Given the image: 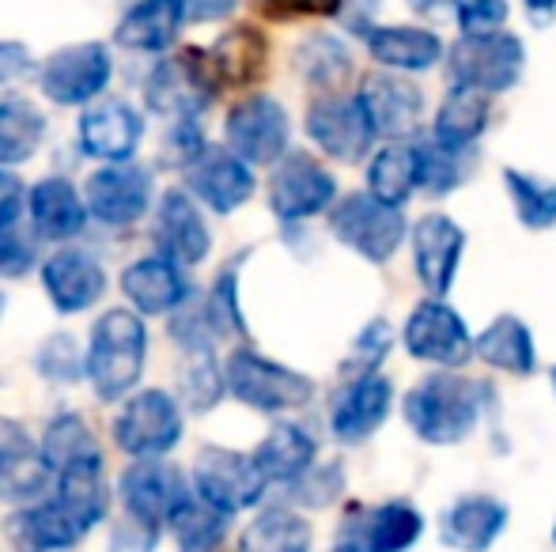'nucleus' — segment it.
Segmentation results:
<instances>
[{"instance_id": "nucleus-17", "label": "nucleus", "mask_w": 556, "mask_h": 552, "mask_svg": "<svg viewBox=\"0 0 556 552\" xmlns=\"http://www.w3.org/2000/svg\"><path fill=\"white\" fill-rule=\"evenodd\" d=\"M186 182H190L193 197L205 201L220 216L247 205L257 185L250 163H242L235 152H201L186 170Z\"/></svg>"}, {"instance_id": "nucleus-41", "label": "nucleus", "mask_w": 556, "mask_h": 552, "mask_svg": "<svg viewBox=\"0 0 556 552\" xmlns=\"http://www.w3.org/2000/svg\"><path fill=\"white\" fill-rule=\"evenodd\" d=\"M170 530L186 552H213L227 534V515L208 508L205 500H186L170 518Z\"/></svg>"}, {"instance_id": "nucleus-21", "label": "nucleus", "mask_w": 556, "mask_h": 552, "mask_svg": "<svg viewBox=\"0 0 556 552\" xmlns=\"http://www.w3.org/2000/svg\"><path fill=\"white\" fill-rule=\"evenodd\" d=\"M140 114L132 111L129 103H103L91 106L80 118V147L91 155V159H106V163H129V155L137 152L140 144Z\"/></svg>"}, {"instance_id": "nucleus-5", "label": "nucleus", "mask_w": 556, "mask_h": 552, "mask_svg": "<svg viewBox=\"0 0 556 552\" xmlns=\"http://www.w3.org/2000/svg\"><path fill=\"white\" fill-rule=\"evenodd\" d=\"M216 88H220V84H216L213 65H208V53L182 50V53H175V57H163L160 65L148 73L144 99L163 118L193 121L198 114L208 111Z\"/></svg>"}, {"instance_id": "nucleus-18", "label": "nucleus", "mask_w": 556, "mask_h": 552, "mask_svg": "<svg viewBox=\"0 0 556 552\" xmlns=\"http://www.w3.org/2000/svg\"><path fill=\"white\" fill-rule=\"evenodd\" d=\"M42 287L58 314H80V310L96 307V303L103 299L106 273L91 254L58 251L42 266Z\"/></svg>"}, {"instance_id": "nucleus-60", "label": "nucleus", "mask_w": 556, "mask_h": 552, "mask_svg": "<svg viewBox=\"0 0 556 552\" xmlns=\"http://www.w3.org/2000/svg\"><path fill=\"white\" fill-rule=\"evenodd\" d=\"M0 314H4V292H0Z\"/></svg>"}, {"instance_id": "nucleus-59", "label": "nucleus", "mask_w": 556, "mask_h": 552, "mask_svg": "<svg viewBox=\"0 0 556 552\" xmlns=\"http://www.w3.org/2000/svg\"><path fill=\"white\" fill-rule=\"evenodd\" d=\"M549 383H553V394H556V368L549 371Z\"/></svg>"}, {"instance_id": "nucleus-4", "label": "nucleus", "mask_w": 556, "mask_h": 552, "mask_svg": "<svg viewBox=\"0 0 556 552\" xmlns=\"http://www.w3.org/2000/svg\"><path fill=\"white\" fill-rule=\"evenodd\" d=\"M527 46L511 30L462 35L451 50V76L458 88H477L484 95H504L522 80Z\"/></svg>"}, {"instance_id": "nucleus-47", "label": "nucleus", "mask_w": 556, "mask_h": 552, "mask_svg": "<svg viewBox=\"0 0 556 552\" xmlns=\"http://www.w3.org/2000/svg\"><path fill=\"white\" fill-rule=\"evenodd\" d=\"M50 480V470L42 465V458H23V462L0 465V500H30L38 496Z\"/></svg>"}, {"instance_id": "nucleus-55", "label": "nucleus", "mask_w": 556, "mask_h": 552, "mask_svg": "<svg viewBox=\"0 0 556 552\" xmlns=\"http://www.w3.org/2000/svg\"><path fill=\"white\" fill-rule=\"evenodd\" d=\"M30 68V53L27 46L20 42H0V84L20 80L23 73Z\"/></svg>"}, {"instance_id": "nucleus-15", "label": "nucleus", "mask_w": 556, "mask_h": 552, "mask_svg": "<svg viewBox=\"0 0 556 552\" xmlns=\"http://www.w3.org/2000/svg\"><path fill=\"white\" fill-rule=\"evenodd\" d=\"M122 503H125V515L132 518H144V523H170L175 511L190 500L182 485V473L175 465L160 462V458H140L137 465L122 473Z\"/></svg>"}, {"instance_id": "nucleus-16", "label": "nucleus", "mask_w": 556, "mask_h": 552, "mask_svg": "<svg viewBox=\"0 0 556 552\" xmlns=\"http://www.w3.org/2000/svg\"><path fill=\"white\" fill-rule=\"evenodd\" d=\"M462 254H466V231L443 213L420 216V223L413 228V261H417V277L428 292L440 299L454 287L458 277Z\"/></svg>"}, {"instance_id": "nucleus-35", "label": "nucleus", "mask_w": 556, "mask_h": 552, "mask_svg": "<svg viewBox=\"0 0 556 552\" xmlns=\"http://www.w3.org/2000/svg\"><path fill=\"white\" fill-rule=\"evenodd\" d=\"M53 500H58L61 511L73 518L76 530L88 538V534L106 518V508H111V492H106V485H103V470H80V473L58 477V496H53Z\"/></svg>"}, {"instance_id": "nucleus-22", "label": "nucleus", "mask_w": 556, "mask_h": 552, "mask_svg": "<svg viewBox=\"0 0 556 552\" xmlns=\"http://www.w3.org/2000/svg\"><path fill=\"white\" fill-rule=\"evenodd\" d=\"M507 508L496 496H462L446 508L440 538L454 552H489L492 541L504 534Z\"/></svg>"}, {"instance_id": "nucleus-8", "label": "nucleus", "mask_w": 556, "mask_h": 552, "mask_svg": "<svg viewBox=\"0 0 556 552\" xmlns=\"http://www.w3.org/2000/svg\"><path fill=\"white\" fill-rule=\"evenodd\" d=\"M337 197L333 175L307 152H288L269 178V205L280 223H300L326 213Z\"/></svg>"}, {"instance_id": "nucleus-19", "label": "nucleus", "mask_w": 556, "mask_h": 552, "mask_svg": "<svg viewBox=\"0 0 556 552\" xmlns=\"http://www.w3.org/2000/svg\"><path fill=\"white\" fill-rule=\"evenodd\" d=\"M394 406V386L382 375H364V378H349L341 394H337L333 409H330V427L341 442H364L371 439L382 427V420L390 416Z\"/></svg>"}, {"instance_id": "nucleus-26", "label": "nucleus", "mask_w": 556, "mask_h": 552, "mask_svg": "<svg viewBox=\"0 0 556 552\" xmlns=\"http://www.w3.org/2000/svg\"><path fill=\"white\" fill-rule=\"evenodd\" d=\"M38 458L50 473L65 477V473H80V470H103V450H99V439L91 435L88 420L76 413H61L46 424L42 447H38Z\"/></svg>"}, {"instance_id": "nucleus-12", "label": "nucleus", "mask_w": 556, "mask_h": 552, "mask_svg": "<svg viewBox=\"0 0 556 552\" xmlns=\"http://www.w3.org/2000/svg\"><path fill=\"white\" fill-rule=\"evenodd\" d=\"M111 84V53L99 42H76L42 65V91L58 106H84Z\"/></svg>"}, {"instance_id": "nucleus-11", "label": "nucleus", "mask_w": 556, "mask_h": 552, "mask_svg": "<svg viewBox=\"0 0 556 552\" xmlns=\"http://www.w3.org/2000/svg\"><path fill=\"white\" fill-rule=\"evenodd\" d=\"M402 341L409 348V356L435 368H462L473 352V337H469L466 318L454 307H446L443 299H425L409 314L402 330Z\"/></svg>"}, {"instance_id": "nucleus-7", "label": "nucleus", "mask_w": 556, "mask_h": 552, "mask_svg": "<svg viewBox=\"0 0 556 552\" xmlns=\"http://www.w3.org/2000/svg\"><path fill=\"white\" fill-rule=\"evenodd\" d=\"M114 439L132 458H163L182 439L178 401L163 390H144L129 398L114 420Z\"/></svg>"}, {"instance_id": "nucleus-28", "label": "nucleus", "mask_w": 556, "mask_h": 552, "mask_svg": "<svg viewBox=\"0 0 556 552\" xmlns=\"http://www.w3.org/2000/svg\"><path fill=\"white\" fill-rule=\"evenodd\" d=\"M364 38L371 57L397 73H428L443 57L440 35L425 27H367Z\"/></svg>"}, {"instance_id": "nucleus-50", "label": "nucleus", "mask_w": 556, "mask_h": 552, "mask_svg": "<svg viewBox=\"0 0 556 552\" xmlns=\"http://www.w3.org/2000/svg\"><path fill=\"white\" fill-rule=\"evenodd\" d=\"M239 269L235 266H227L220 280H216V287H213V299H208V310H213V322H216V330H235V333H242L247 325H242V314H239Z\"/></svg>"}, {"instance_id": "nucleus-34", "label": "nucleus", "mask_w": 556, "mask_h": 552, "mask_svg": "<svg viewBox=\"0 0 556 552\" xmlns=\"http://www.w3.org/2000/svg\"><path fill=\"white\" fill-rule=\"evenodd\" d=\"M420 185V152L413 144H387L367 167V193L402 208Z\"/></svg>"}, {"instance_id": "nucleus-44", "label": "nucleus", "mask_w": 556, "mask_h": 552, "mask_svg": "<svg viewBox=\"0 0 556 552\" xmlns=\"http://www.w3.org/2000/svg\"><path fill=\"white\" fill-rule=\"evenodd\" d=\"M420 152V185L432 193H451L462 178L458 167V152L443 147L440 140H428V144H417Z\"/></svg>"}, {"instance_id": "nucleus-51", "label": "nucleus", "mask_w": 556, "mask_h": 552, "mask_svg": "<svg viewBox=\"0 0 556 552\" xmlns=\"http://www.w3.org/2000/svg\"><path fill=\"white\" fill-rule=\"evenodd\" d=\"M344 0H257V12L269 15L277 23H292V20H323V15H341Z\"/></svg>"}, {"instance_id": "nucleus-33", "label": "nucleus", "mask_w": 556, "mask_h": 552, "mask_svg": "<svg viewBox=\"0 0 556 552\" xmlns=\"http://www.w3.org/2000/svg\"><path fill=\"white\" fill-rule=\"evenodd\" d=\"M254 465L265 480H300L315 465V439L300 424H277L262 442H257Z\"/></svg>"}, {"instance_id": "nucleus-58", "label": "nucleus", "mask_w": 556, "mask_h": 552, "mask_svg": "<svg viewBox=\"0 0 556 552\" xmlns=\"http://www.w3.org/2000/svg\"><path fill=\"white\" fill-rule=\"evenodd\" d=\"M330 552H375L371 545H367V541H337V545L330 549Z\"/></svg>"}, {"instance_id": "nucleus-25", "label": "nucleus", "mask_w": 556, "mask_h": 552, "mask_svg": "<svg viewBox=\"0 0 556 552\" xmlns=\"http://www.w3.org/2000/svg\"><path fill=\"white\" fill-rule=\"evenodd\" d=\"M208 65L220 88H250L265 76L269 65V42L257 27L239 23L227 35L216 38V46L208 50Z\"/></svg>"}, {"instance_id": "nucleus-13", "label": "nucleus", "mask_w": 556, "mask_h": 552, "mask_svg": "<svg viewBox=\"0 0 556 552\" xmlns=\"http://www.w3.org/2000/svg\"><path fill=\"white\" fill-rule=\"evenodd\" d=\"M307 137L323 147L326 155L341 163H356L375 144V126L367 118L359 95H318L307 111Z\"/></svg>"}, {"instance_id": "nucleus-1", "label": "nucleus", "mask_w": 556, "mask_h": 552, "mask_svg": "<svg viewBox=\"0 0 556 552\" xmlns=\"http://www.w3.org/2000/svg\"><path fill=\"white\" fill-rule=\"evenodd\" d=\"M489 401V386L466 375H428L405 394V420L413 435L432 447H454L477 427Z\"/></svg>"}, {"instance_id": "nucleus-2", "label": "nucleus", "mask_w": 556, "mask_h": 552, "mask_svg": "<svg viewBox=\"0 0 556 552\" xmlns=\"http://www.w3.org/2000/svg\"><path fill=\"white\" fill-rule=\"evenodd\" d=\"M148 360V330L132 310H106L88 341V378L103 401H117L140 383Z\"/></svg>"}, {"instance_id": "nucleus-37", "label": "nucleus", "mask_w": 556, "mask_h": 552, "mask_svg": "<svg viewBox=\"0 0 556 552\" xmlns=\"http://www.w3.org/2000/svg\"><path fill=\"white\" fill-rule=\"evenodd\" d=\"M46 137V118L27 99H8L0 103V167L27 163Z\"/></svg>"}, {"instance_id": "nucleus-45", "label": "nucleus", "mask_w": 556, "mask_h": 552, "mask_svg": "<svg viewBox=\"0 0 556 552\" xmlns=\"http://www.w3.org/2000/svg\"><path fill=\"white\" fill-rule=\"evenodd\" d=\"M341 485H344L341 465H311L300 480H292V496L303 508H330L337 496H341Z\"/></svg>"}, {"instance_id": "nucleus-29", "label": "nucleus", "mask_w": 556, "mask_h": 552, "mask_svg": "<svg viewBox=\"0 0 556 552\" xmlns=\"http://www.w3.org/2000/svg\"><path fill=\"white\" fill-rule=\"evenodd\" d=\"M88 205L80 201L76 185H68L65 178H46L30 190V223H35V235L42 239H73L88 223Z\"/></svg>"}, {"instance_id": "nucleus-24", "label": "nucleus", "mask_w": 556, "mask_h": 552, "mask_svg": "<svg viewBox=\"0 0 556 552\" xmlns=\"http://www.w3.org/2000/svg\"><path fill=\"white\" fill-rule=\"evenodd\" d=\"M122 292H125V299L137 310H144V314H167V310L182 307L190 284H186V277H182V266L160 254V258L132 261L122 273Z\"/></svg>"}, {"instance_id": "nucleus-54", "label": "nucleus", "mask_w": 556, "mask_h": 552, "mask_svg": "<svg viewBox=\"0 0 556 552\" xmlns=\"http://www.w3.org/2000/svg\"><path fill=\"white\" fill-rule=\"evenodd\" d=\"M23 208V182L12 170H0V228H12Z\"/></svg>"}, {"instance_id": "nucleus-23", "label": "nucleus", "mask_w": 556, "mask_h": 552, "mask_svg": "<svg viewBox=\"0 0 556 552\" xmlns=\"http://www.w3.org/2000/svg\"><path fill=\"white\" fill-rule=\"evenodd\" d=\"M359 103H364L367 118H371L379 137H405L417 129L420 114H425V99L413 84L402 76H367L359 88Z\"/></svg>"}, {"instance_id": "nucleus-6", "label": "nucleus", "mask_w": 556, "mask_h": 552, "mask_svg": "<svg viewBox=\"0 0 556 552\" xmlns=\"http://www.w3.org/2000/svg\"><path fill=\"white\" fill-rule=\"evenodd\" d=\"M330 228L352 254H359L371 266H382V261L394 258L405 231H409L402 208L382 205L371 193H349V197L337 201L330 213Z\"/></svg>"}, {"instance_id": "nucleus-56", "label": "nucleus", "mask_w": 556, "mask_h": 552, "mask_svg": "<svg viewBox=\"0 0 556 552\" xmlns=\"http://www.w3.org/2000/svg\"><path fill=\"white\" fill-rule=\"evenodd\" d=\"M239 0H186V15L193 23H216V20H227L235 12Z\"/></svg>"}, {"instance_id": "nucleus-31", "label": "nucleus", "mask_w": 556, "mask_h": 552, "mask_svg": "<svg viewBox=\"0 0 556 552\" xmlns=\"http://www.w3.org/2000/svg\"><path fill=\"white\" fill-rule=\"evenodd\" d=\"M8 538L20 545V552H68L80 545L84 534L76 530L73 518L61 511L58 500L35 503V508L20 511L8 523Z\"/></svg>"}, {"instance_id": "nucleus-40", "label": "nucleus", "mask_w": 556, "mask_h": 552, "mask_svg": "<svg viewBox=\"0 0 556 552\" xmlns=\"http://www.w3.org/2000/svg\"><path fill=\"white\" fill-rule=\"evenodd\" d=\"M295 68L307 84L323 88L326 95H333L344 80L352 76V57L337 38L330 35H315L295 50Z\"/></svg>"}, {"instance_id": "nucleus-9", "label": "nucleus", "mask_w": 556, "mask_h": 552, "mask_svg": "<svg viewBox=\"0 0 556 552\" xmlns=\"http://www.w3.org/2000/svg\"><path fill=\"white\" fill-rule=\"evenodd\" d=\"M265 485L269 480L262 477L254 458L235 454V450L224 447H205L198 454V465H193V488H198V496L208 508L224 511V515L254 508L262 500Z\"/></svg>"}, {"instance_id": "nucleus-20", "label": "nucleus", "mask_w": 556, "mask_h": 552, "mask_svg": "<svg viewBox=\"0 0 556 552\" xmlns=\"http://www.w3.org/2000/svg\"><path fill=\"white\" fill-rule=\"evenodd\" d=\"M155 246H160L163 258L178 261V266H198L208 258V223L201 216V208L190 201V193L170 190L160 201V216H155Z\"/></svg>"}, {"instance_id": "nucleus-32", "label": "nucleus", "mask_w": 556, "mask_h": 552, "mask_svg": "<svg viewBox=\"0 0 556 552\" xmlns=\"http://www.w3.org/2000/svg\"><path fill=\"white\" fill-rule=\"evenodd\" d=\"M489 114H492V95L454 84V91L443 99L440 114H435L432 140H440L451 152H466V147L489 129Z\"/></svg>"}, {"instance_id": "nucleus-3", "label": "nucleus", "mask_w": 556, "mask_h": 552, "mask_svg": "<svg viewBox=\"0 0 556 552\" xmlns=\"http://www.w3.org/2000/svg\"><path fill=\"white\" fill-rule=\"evenodd\" d=\"M224 383L235 394V401L257 409V413H285V409H300L315 398V383L307 375L277 360H265L254 348H235L227 356Z\"/></svg>"}, {"instance_id": "nucleus-27", "label": "nucleus", "mask_w": 556, "mask_h": 552, "mask_svg": "<svg viewBox=\"0 0 556 552\" xmlns=\"http://www.w3.org/2000/svg\"><path fill=\"white\" fill-rule=\"evenodd\" d=\"M182 20H190L186 15V0H137L125 12V20L117 23L114 42L125 46V50H144V53L170 50Z\"/></svg>"}, {"instance_id": "nucleus-49", "label": "nucleus", "mask_w": 556, "mask_h": 552, "mask_svg": "<svg viewBox=\"0 0 556 552\" xmlns=\"http://www.w3.org/2000/svg\"><path fill=\"white\" fill-rule=\"evenodd\" d=\"M454 4V20L466 35H489V30H504L507 4L504 0H446Z\"/></svg>"}, {"instance_id": "nucleus-14", "label": "nucleus", "mask_w": 556, "mask_h": 552, "mask_svg": "<svg viewBox=\"0 0 556 552\" xmlns=\"http://www.w3.org/2000/svg\"><path fill=\"white\" fill-rule=\"evenodd\" d=\"M88 197V213L106 228H129L152 205V175L132 163H111V167L96 170L84 185Z\"/></svg>"}, {"instance_id": "nucleus-43", "label": "nucleus", "mask_w": 556, "mask_h": 552, "mask_svg": "<svg viewBox=\"0 0 556 552\" xmlns=\"http://www.w3.org/2000/svg\"><path fill=\"white\" fill-rule=\"evenodd\" d=\"M38 368L53 383H76L88 371V360L80 356V348H76V341L68 333H53L42 345V352H38Z\"/></svg>"}, {"instance_id": "nucleus-46", "label": "nucleus", "mask_w": 556, "mask_h": 552, "mask_svg": "<svg viewBox=\"0 0 556 552\" xmlns=\"http://www.w3.org/2000/svg\"><path fill=\"white\" fill-rule=\"evenodd\" d=\"M38 261V246H35V235L20 231V223L12 228H0V277L4 280H20L35 269Z\"/></svg>"}, {"instance_id": "nucleus-52", "label": "nucleus", "mask_w": 556, "mask_h": 552, "mask_svg": "<svg viewBox=\"0 0 556 552\" xmlns=\"http://www.w3.org/2000/svg\"><path fill=\"white\" fill-rule=\"evenodd\" d=\"M155 538H160V526L125 515L111 534V552H152Z\"/></svg>"}, {"instance_id": "nucleus-39", "label": "nucleus", "mask_w": 556, "mask_h": 552, "mask_svg": "<svg viewBox=\"0 0 556 552\" xmlns=\"http://www.w3.org/2000/svg\"><path fill=\"white\" fill-rule=\"evenodd\" d=\"M504 185H507V193H511L515 216H519L522 228H530V231L556 228V182L527 175V170L504 167Z\"/></svg>"}, {"instance_id": "nucleus-42", "label": "nucleus", "mask_w": 556, "mask_h": 552, "mask_svg": "<svg viewBox=\"0 0 556 552\" xmlns=\"http://www.w3.org/2000/svg\"><path fill=\"white\" fill-rule=\"evenodd\" d=\"M390 345H394V333H390V325L382 322V318H375V322L367 325V330L356 337V345H352L349 360L341 363L344 378H364V375H375V368H379L382 356L390 352Z\"/></svg>"}, {"instance_id": "nucleus-57", "label": "nucleus", "mask_w": 556, "mask_h": 552, "mask_svg": "<svg viewBox=\"0 0 556 552\" xmlns=\"http://www.w3.org/2000/svg\"><path fill=\"white\" fill-rule=\"evenodd\" d=\"M527 4V12H534V15H553L556 12V0H522Z\"/></svg>"}, {"instance_id": "nucleus-10", "label": "nucleus", "mask_w": 556, "mask_h": 552, "mask_svg": "<svg viewBox=\"0 0 556 552\" xmlns=\"http://www.w3.org/2000/svg\"><path fill=\"white\" fill-rule=\"evenodd\" d=\"M288 133H292L288 129V111L269 95H247L242 103H235L224 126L227 147L250 167L285 159Z\"/></svg>"}, {"instance_id": "nucleus-61", "label": "nucleus", "mask_w": 556, "mask_h": 552, "mask_svg": "<svg viewBox=\"0 0 556 552\" xmlns=\"http://www.w3.org/2000/svg\"><path fill=\"white\" fill-rule=\"evenodd\" d=\"M553 541H556V523H553Z\"/></svg>"}, {"instance_id": "nucleus-36", "label": "nucleus", "mask_w": 556, "mask_h": 552, "mask_svg": "<svg viewBox=\"0 0 556 552\" xmlns=\"http://www.w3.org/2000/svg\"><path fill=\"white\" fill-rule=\"evenodd\" d=\"M315 530L295 511H265L242 530L239 552H311Z\"/></svg>"}, {"instance_id": "nucleus-38", "label": "nucleus", "mask_w": 556, "mask_h": 552, "mask_svg": "<svg viewBox=\"0 0 556 552\" xmlns=\"http://www.w3.org/2000/svg\"><path fill=\"white\" fill-rule=\"evenodd\" d=\"M420 534H425V518L405 500H390L375 508L364 526V541L375 552H409L420 541Z\"/></svg>"}, {"instance_id": "nucleus-53", "label": "nucleus", "mask_w": 556, "mask_h": 552, "mask_svg": "<svg viewBox=\"0 0 556 552\" xmlns=\"http://www.w3.org/2000/svg\"><path fill=\"white\" fill-rule=\"evenodd\" d=\"M30 458V439L15 420L0 416V465H12V462H23Z\"/></svg>"}, {"instance_id": "nucleus-30", "label": "nucleus", "mask_w": 556, "mask_h": 552, "mask_svg": "<svg viewBox=\"0 0 556 552\" xmlns=\"http://www.w3.org/2000/svg\"><path fill=\"white\" fill-rule=\"evenodd\" d=\"M473 352L489 368H500L507 375H534L538 368V348L534 337H530V325L515 314L492 318L481 337H473Z\"/></svg>"}, {"instance_id": "nucleus-48", "label": "nucleus", "mask_w": 556, "mask_h": 552, "mask_svg": "<svg viewBox=\"0 0 556 552\" xmlns=\"http://www.w3.org/2000/svg\"><path fill=\"white\" fill-rule=\"evenodd\" d=\"M224 378L220 371L213 368V352H193L190 356V371H186V394H190V406L198 409H213L216 398L224 390Z\"/></svg>"}]
</instances>
